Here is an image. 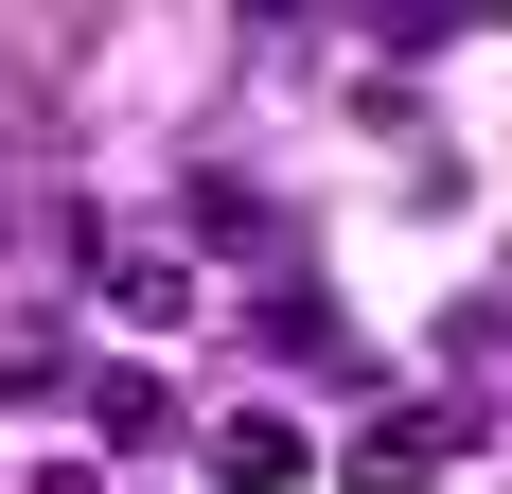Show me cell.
<instances>
[{
  "label": "cell",
  "instance_id": "4",
  "mask_svg": "<svg viewBox=\"0 0 512 494\" xmlns=\"http://www.w3.org/2000/svg\"><path fill=\"white\" fill-rule=\"evenodd\" d=\"M53 389H89V336H71V300H18L0 318V406H53Z\"/></svg>",
  "mask_w": 512,
  "mask_h": 494
},
{
  "label": "cell",
  "instance_id": "10",
  "mask_svg": "<svg viewBox=\"0 0 512 494\" xmlns=\"http://www.w3.org/2000/svg\"><path fill=\"white\" fill-rule=\"evenodd\" d=\"M18 494H106V477H89V459H36V477H18Z\"/></svg>",
  "mask_w": 512,
  "mask_h": 494
},
{
  "label": "cell",
  "instance_id": "9",
  "mask_svg": "<svg viewBox=\"0 0 512 494\" xmlns=\"http://www.w3.org/2000/svg\"><path fill=\"white\" fill-rule=\"evenodd\" d=\"M371 36H389V53H442V36H460V0H371Z\"/></svg>",
  "mask_w": 512,
  "mask_h": 494
},
{
  "label": "cell",
  "instance_id": "3",
  "mask_svg": "<svg viewBox=\"0 0 512 494\" xmlns=\"http://www.w3.org/2000/svg\"><path fill=\"white\" fill-rule=\"evenodd\" d=\"M265 353H283V371H318V389H336V406H371V389H389V353H371L354 318H336V300H301V283L265 300Z\"/></svg>",
  "mask_w": 512,
  "mask_h": 494
},
{
  "label": "cell",
  "instance_id": "5",
  "mask_svg": "<svg viewBox=\"0 0 512 494\" xmlns=\"http://www.w3.org/2000/svg\"><path fill=\"white\" fill-rule=\"evenodd\" d=\"M212 477H230V494H301V477H318V442L283 424V406H230V424H212Z\"/></svg>",
  "mask_w": 512,
  "mask_h": 494
},
{
  "label": "cell",
  "instance_id": "2",
  "mask_svg": "<svg viewBox=\"0 0 512 494\" xmlns=\"http://www.w3.org/2000/svg\"><path fill=\"white\" fill-rule=\"evenodd\" d=\"M89 283H106V318H124V336H177V318H195V247H159V230H89Z\"/></svg>",
  "mask_w": 512,
  "mask_h": 494
},
{
  "label": "cell",
  "instance_id": "7",
  "mask_svg": "<svg viewBox=\"0 0 512 494\" xmlns=\"http://www.w3.org/2000/svg\"><path fill=\"white\" fill-rule=\"evenodd\" d=\"M195 247H230V265H283V195L212 177V195H195Z\"/></svg>",
  "mask_w": 512,
  "mask_h": 494
},
{
  "label": "cell",
  "instance_id": "6",
  "mask_svg": "<svg viewBox=\"0 0 512 494\" xmlns=\"http://www.w3.org/2000/svg\"><path fill=\"white\" fill-rule=\"evenodd\" d=\"M89 424H106V442H177V389H159L142 353H106V371H89Z\"/></svg>",
  "mask_w": 512,
  "mask_h": 494
},
{
  "label": "cell",
  "instance_id": "1",
  "mask_svg": "<svg viewBox=\"0 0 512 494\" xmlns=\"http://www.w3.org/2000/svg\"><path fill=\"white\" fill-rule=\"evenodd\" d=\"M477 424H495V406H371V424H354V459H336V494H442V459H460L477 442Z\"/></svg>",
  "mask_w": 512,
  "mask_h": 494
},
{
  "label": "cell",
  "instance_id": "11",
  "mask_svg": "<svg viewBox=\"0 0 512 494\" xmlns=\"http://www.w3.org/2000/svg\"><path fill=\"white\" fill-rule=\"evenodd\" d=\"M460 18H512V0H460Z\"/></svg>",
  "mask_w": 512,
  "mask_h": 494
},
{
  "label": "cell",
  "instance_id": "8",
  "mask_svg": "<svg viewBox=\"0 0 512 494\" xmlns=\"http://www.w3.org/2000/svg\"><path fill=\"white\" fill-rule=\"evenodd\" d=\"M230 18H248V53H265V71H283V53H301L318 18H336V0H230Z\"/></svg>",
  "mask_w": 512,
  "mask_h": 494
}]
</instances>
